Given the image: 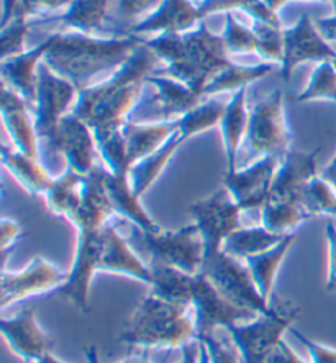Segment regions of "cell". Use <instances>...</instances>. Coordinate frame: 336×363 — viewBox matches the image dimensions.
<instances>
[{
    "label": "cell",
    "instance_id": "obj_21",
    "mask_svg": "<svg viewBox=\"0 0 336 363\" xmlns=\"http://www.w3.org/2000/svg\"><path fill=\"white\" fill-rule=\"evenodd\" d=\"M53 43H55V33L48 35L33 50H26L21 55L9 57V60L0 62L2 82L21 95L30 106H35L36 101L40 64L45 61L46 52L50 51Z\"/></svg>",
    "mask_w": 336,
    "mask_h": 363
},
{
    "label": "cell",
    "instance_id": "obj_36",
    "mask_svg": "<svg viewBox=\"0 0 336 363\" xmlns=\"http://www.w3.org/2000/svg\"><path fill=\"white\" fill-rule=\"evenodd\" d=\"M310 218V213L296 201L268 200L261 208V224L271 233L282 234V236L292 234Z\"/></svg>",
    "mask_w": 336,
    "mask_h": 363
},
{
    "label": "cell",
    "instance_id": "obj_6",
    "mask_svg": "<svg viewBox=\"0 0 336 363\" xmlns=\"http://www.w3.org/2000/svg\"><path fill=\"white\" fill-rule=\"evenodd\" d=\"M135 241L148 254V265L174 267L184 274L199 275L205 260V244L194 223L175 231L145 233L133 226Z\"/></svg>",
    "mask_w": 336,
    "mask_h": 363
},
{
    "label": "cell",
    "instance_id": "obj_50",
    "mask_svg": "<svg viewBox=\"0 0 336 363\" xmlns=\"http://www.w3.org/2000/svg\"><path fill=\"white\" fill-rule=\"evenodd\" d=\"M264 363H305L300 357H298L292 347H289V344L286 340L276 347V349L271 352L268 359H266Z\"/></svg>",
    "mask_w": 336,
    "mask_h": 363
},
{
    "label": "cell",
    "instance_id": "obj_22",
    "mask_svg": "<svg viewBox=\"0 0 336 363\" xmlns=\"http://www.w3.org/2000/svg\"><path fill=\"white\" fill-rule=\"evenodd\" d=\"M200 21L199 5H195L192 0H163L151 15L130 26L128 35L185 33Z\"/></svg>",
    "mask_w": 336,
    "mask_h": 363
},
{
    "label": "cell",
    "instance_id": "obj_32",
    "mask_svg": "<svg viewBox=\"0 0 336 363\" xmlns=\"http://www.w3.org/2000/svg\"><path fill=\"white\" fill-rule=\"evenodd\" d=\"M112 0H72V4L58 17L45 18L41 23L60 21L63 25L71 26L72 30L85 35H92L94 31L102 30L107 20Z\"/></svg>",
    "mask_w": 336,
    "mask_h": 363
},
{
    "label": "cell",
    "instance_id": "obj_16",
    "mask_svg": "<svg viewBox=\"0 0 336 363\" xmlns=\"http://www.w3.org/2000/svg\"><path fill=\"white\" fill-rule=\"evenodd\" d=\"M48 149L55 154H61L66 159L67 167L81 175H89L95 169L97 143L92 128L87 123L69 111L58 123L55 135Z\"/></svg>",
    "mask_w": 336,
    "mask_h": 363
},
{
    "label": "cell",
    "instance_id": "obj_49",
    "mask_svg": "<svg viewBox=\"0 0 336 363\" xmlns=\"http://www.w3.org/2000/svg\"><path fill=\"white\" fill-rule=\"evenodd\" d=\"M23 226L15 220H2L0 224V249H2V255L7 257L9 250L13 249L21 238H23Z\"/></svg>",
    "mask_w": 336,
    "mask_h": 363
},
{
    "label": "cell",
    "instance_id": "obj_46",
    "mask_svg": "<svg viewBox=\"0 0 336 363\" xmlns=\"http://www.w3.org/2000/svg\"><path fill=\"white\" fill-rule=\"evenodd\" d=\"M161 2L163 0H119L116 13L121 20L130 23V21L141 18L143 15H151Z\"/></svg>",
    "mask_w": 336,
    "mask_h": 363
},
{
    "label": "cell",
    "instance_id": "obj_14",
    "mask_svg": "<svg viewBox=\"0 0 336 363\" xmlns=\"http://www.w3.org/2000/svg\"><path fill=\"white\" fill-rule=\"evenodd\" d=\"M284 35V57L281 62V79L289 82L292 72L303 62L335 61L336 51L332 45L320 35L315 21L310 15L303 13L294 26L282 30Z\"/></svg>",
    "mask_w": 336,
    "mask_h": 363
},
{
    "label": "cell",
    "instance_id": "obj_1",
    "mask_svg": "<svg viewBox=\"0 0 336 363\" xmlns=\"http://www.w3.org/2000/svg\"><path fill=\"white\" fill-rule=\"evenodd\" d=\"M158 61V56L141 41L119 71L81 90L71 111L92 128L94 135L121 130L138 106L143 85Z\"/></svg>",
    "mask_w": 336,
    "mask_h": 363
},
{
    "label": "cell",
    "instance_id": "obj_53",
    "mask_svg": "<svg viewBox=\"0 0 336 363\" xmlns=\"http://www.w3.org/2000/svg\"><path fill=\"white\" fill-rule=\"evenodd\" d=\"M320 177H322L323 180H327L328 184L336 190V154L333 156L332 161H330L322 170H320Z\"/></svg>",
    "mask_w": 336,
    "mask_h": 363
},
{
    "label": "cell",
    "instance_id": "obj_5",
    "mask_svg": "<svg viewBox=\"0 0 336 363\" xmlns=\"http://www.w3.org/2000/svg\"><path fill=\"white\" fill-rule=\"evenodd\" d=\"M298 306L292 301L273 303V311L227 329L243 363H264L287 330L294 328Z\"/></svg>",
    "mask_w": 336,
    "mask_h": 363
},
{
    "label": "cell",
    "instance_id": "obj_34",
    "mask_svg": "<svg viewBox=\"0 0 336 363\" xmlns=\"http://www.w3.org/2000/svg\"><path fill=\"white\" fill-rule=\"evenodd\" d=\"M289 236V234H287ZM286 236L271 233L263 224L254 228H239L230 238L223 242L222 250L238 260H246L253 255L263 254L266 250L273 249Z\"/></svg>",
    "mask_w": 336,
    "mask_h": 363
},
{
    "label": "cell",
    "instance_id": "obj_4",
    "mask_svg": "<svg viewBox=\"0 0 336 363\" xmlns=\"http://www.w3.org/2000/svg\"><path fill=\"white\" fill-rule=\"evenodd\" d=\"M197 339L192 308L163 300L149 293L136 304L125 328L119 334L120 344L141 349H183Z\"/></svg>",
    "mask_w": 336,
    "mask_h": 363
},
{
    "label": "cell",
    "instance_id": "obj_19",
    "mask_svg": "<svg viewBox=\"0 0 336 363\" xmlns=\"http://www.w3.org/2000/svg\"><path fill=\"white\" fill-rule=\"evenodd\" d=\"M100 272L110 275H121L149 286L153 272L145 260L140 259L126 238L109 223L102 229V254H100Z\"/></svg>",
    "mask_w": 336,
    "mask_h": 363
},
{
    "label": "cell",
    "instance_id": "obj_42",
    "mask_svg": "<svg viewBox=\"0 0 336 363\" xmlns=\"http://www.w3.org/2000/svg\"><path fill=\"white\" fill-rule=\"evenodd\" d=\"M254 35H256V43H258V55L264 57L266 61L273 62H282V57H284V35H282V28H277V26L261 23V21H254L251 26Z\"/></svg>",
    "mask_w": 336,
    "mask_h": 363
},
{
    "label": "cell",
    "instance_id": "obj_56",
    "mask_svg": "<svg viewBox=\"0 0 336 363\" xmlns=\"http://www.w3.org/2000/svg\"><path fill=\"white\" fill-rule=\"evenodd\" d=\"M85 360H87V363H100L97 347L89 345L87 349H85Z\"/></svg>",
    "mask_w": 336,
    "mask_h": 363
},
{
    "label": "cell",
    "instance_id": "obj_59",
    "mask_svg": "<svg viewBox=\"0 0 336 363\" xmlns=\"http://www.w3.org/2000/svg\"><path fill=\"white\" fill-rule=\"evenodd\" d=\"M199 344H200V349H199V363H210V359H209V352H207L205 345L202 344L200 340H199Z\"/></svg>",
    "mask_w": 336,
    "mask_h": 363
},
{
    "label": "cell",
    "instance_id": "obj_25",
    "mask_svg": "<svg viewBox=\"0 0 336 363\" xmlns=\"http://www.w3.org/2000/svg\"><path fill=\"white\" fill-rule=\"evenodd\" d=\"M179 128V118L159 123H131L126 121L124 131L126 144V157L130 167L143 157L149 156L166 143Z\"/></svg>",
    "mask_w": 336,
    "mask_h": 363
},
{
    "label": "cell",
    "instance_id": "obj_57",
    "mask_svg": "<svg viewBox=\"0 0 336 363\" xmlns=\"http://www.w3.org/2000/svg\"><path fill=\"white\" fill-rule=\"evenodd\" d=\"M115 363H153V362H151V359H149L148 354H140V355L128 357V359H124V360L115 362Z\"/></svg>",
    "mask_w": 336,
    "mask_h": 363
},
{
    "label": "cell",
    "instance_id": "obj_62",
    "mask_svg": "<svg viewBox=\"0 0 336 363\" xmlns=\"http://www.w3.org/2000/svg\"><path fill=\"white\" fill-rule=\"evenodd\" d=\"M333 62H335V67H336V60H335V61H333Z\"/></svg>",
    "mask_w": 336,
    "mask_h": 363
},
{
    "label": "cell",
    "instance_id": "obj_20",
    "mask_svg": "<svg viewBox=\"0 0 336 363\" xmlns=\"http://www.w3.org/2000/svg\"><path fill=\"white\" fill-rule=\"evenodd\" d=\"M28 108L26 100L2 82L0 111L12 146L25 156L40 159V138L36 133L35 116L30 115Z\"/></svg>",
    "mask_w": 336,
    "mask_h": 363
},
{
    "label": "cell",
    "instance_id": "obj_3",
    "mask_svg": "<svg viewBox=\"0 0 336 363\" xmlns=\"http://www.w3.org/2000/svg\"><path fill=\"white\" fill-rule=\"evenodd\" d=\"M141 41L166 64L154 74L178 79L200 97L207 82L232 64L222 35L210 31L204 20L195 30L185 33H164Z\"/></svg>",
    "mask_w": 336,
    "mask_h": 363
},
{
    "label": "cell",
    "instance_id": "obj_44",
    "mask_svg": "<svg viewBox=\"0 0 336 363\" xmlns=\"http://www.w3.org/2000/svg\"><path fill=\"white\" fill-rule=\"evenodd\" d=\"M72 4V0H18L17 7L13 10L12 18H26L31 15L55 12V10L67 9Z\"/></svg>",
    "mask_w": 336,
    "mask_h": 363
},
{
    "label": "cell",
    "instance_id": "obj_61",
    "mask_svg": "<svg viewBox=\"0 0 336 363\" xmlns=\"http://www.w3.org/2000/svg\"><path fill=\"white\" fill-rule=\"evenodd\" d=\"M328 2L333 5V9H335V12H336V0H328Z\"/></svg>",
    "mask_w": 336,
    "mask_h": 363
},
{
    "label": "cell",
    "instance_id": "obj_40",
    "mask_svg": "<svg viewBox=\"0 0 336 363\" xmlns=\"http://www.w3.org/2000/svg\"><path fill=\"white\" fill-rule=\"evenodd\" d=\"M302 206L310 213L312 218L315 216H333L336 218V190L327 180L313 177L307 185L305 194L302 196Z\"/></svg>",
    "mask_w": 336,
    "mask_h": 363
},
{
    "label": "cell",
    "instance_id": "obj_26",
    "mask_svg": "<svg viewBox=\"0 0 336 363\" xmlns=\"http://www.w3.org/2000/svg\"><path fill=\"white\" fill-rule=\"evenodd\" d=\"M248 87H243L233 94L232 100L227 104L225 113L220 120V133L223 141V151L227 156V170L233 172L237 170L238 151L242 146L243 138L248 135L249 125V110H248Z\"/></svg>",
    "mask_w": 336,
    "mask_h": 363
},
{
    "label": "cell",
    "instance_id": "obj_58",
    "mask_svg": "<svg viewBox=\"0 0 336 363\" xmlns=\"http://www.w3.org/2000/svg\"><path fill=\"white\" fill-rule=\"evenodd\" d=\"M35 363H64V362L58 359V357L53 355L51 352H48V354L43 355L41 359H40V360H36Z\"/></svg>",
    "mask_w": 336,
    "mask_h": 363
},
{
    "label": "cell",
    "instance_id": "obj_47",
    "mask_svg": "<svg viewBox=\"0 0 336 363\" xmlns=\"http://www.w3.org/2000/svg\"><path fill=\"white\" fill-rule=\"evenodd\" d=\"M289 333L294 335L296 339H298L303 347H305L308 355H310L312 363H336V349L323 344H318L315 340L308 339L307 335H303L300 330H297L296 328H291Z\"/></svg>",
    "mask_w": 336,
    "mask_h": 363
},
{
    "label": "cell",
    "instance_id": "obj_35",
    "mask_svg": "<svg viewBox=\"0 0 336 363\" xmlns=\"http://www.w3.org/2000/svg\"><path fill=\"white\" fill-rule=\"evenodd\" d=\"M149 269L153 272L149 293L163 298V300L190 306L195 275L184 274V272L168 265H149Z\"/></svg>",
    "mask_w": 336,
    "mask_h": 363
},
{
    "label": "cell",
    "instance_id": "obj_52",
    "mask_svg": "<svg viewBox=\"0 0 336 363\" xmlns=\"http://www.w3.org/2000/svg\"><path fill=\"white\" fill-rule=\"evenodd\" d=\"M199 339L192 340L188 345L183 347V357L178 363H199Z\"/></svg>",
    "mask_w": 336,
    "mask_h": 363
},
{
    "label": "cell",
    "instance_id": "obj_29",
    "mask_svg": "<svg viewBox=\"0 0 336 363\" xmlns=\"http://www.w3.org/2000/svg\"><path fill=\"white\" fill-rule=\"evenodd\" d=\"M2 162L31 196H45L55 180L40 159L25 156L7 144H2Z\"/></svg>",
    "mask_w": 336,
    "mask_h": 363
},
{
    "label": "cell",
    "instance_id": "obj_15",
    "mask_svg": "<svg viewBox=\"0 0 336 363\" xmlns=\"http://www.w3.org/2000/svg\"><path fill=\"white\" fill-rule=\"evenodd\" d=\"M279 157L261 156L253 164L223 175V186L243 211L259 210L269 200L271 186L279 167Z\"/></svg>",
    "mask_w": 336,
    "mask_h": 363
},
{
    "label": "cell",
    "instance_id": "obj_9",
    "mask_svg": "<svg viewBox=\"0 0 336 363\" xmlns=\"http://www.w3.org/2000/svg\"><path fill=\"white\" fill-rule=\"evenodd\" d=\"M192 223L199 228L205 244V255L222 250L223 242L242 228V213L225 186L213 191L207 199L194 201L189 206Z\"/></svg>",
    "mask_w": 336,
    "mask_h": 363
},
{
    "label": "cell",
    "instance_id": "obj_60",
    "mask_svg": "<svg viewBox=\"0 0 336 363\" xmlns=\"http://www.w3.org/2000/svg\"><path fill=\"white\" fill-rule=\"evenodd\" d=\"M296 2H328V0H296Z\"/></svg>",
    "mask_w": 336,
    "mask_h": 363
},
{
    "label": "cell",
    "instance_id": "obj_7",
    "mask_svg": "<svg viewBox=\"0 0 336 363\" xmlns=\"http://www.w3.org/2000/svg\"><path fill=\"white\" fill-rule=\"evenodd\" d=\"M202 275L209 280L217 291L237 308L254 314L273 311V303L264 300L253 280L251 272L244 260H238L218 250L205 255Z\"/></svg>",
    "mask_w": 336,
    "mask_h": 363
},
{
    "label": "cell",
    "instance_id": "obj_17",
    "mask_svg": "<svg viewBox=\"0 0 336 363\" xmlns=\"http://www.w3.org/2000/svg\"><path fill=\"white\" fill-rule=\"evenodd\" d=\"M318 154L320 149L312 152H298L292 149L287 151L279 161L269 200H287L302 205V196L305 194L307 185L320 174Z\"/></svg>",
    "mask_w": 336,
    "mask_h": 363
},
{
    "label": "cell",
    "instance_id": "obj_28",
    "mask_svg": "<svg viewBox=\"0 0 336 363\" xmlns=\"http://www.w3.org/2000/svg\"><path fill=\"white\" fill-rule=\"evenodd\" d=\"M146 84L154 87L153 100L159 105L166 120L180 118L188 111L195 108L200 101H204L199 94L174 77L158 76V74L153 72L146 79Z\"/></svg>",
    "mask_w": 336,
    "mask_h": 363
},
{
    "label": "cell",
    "instance_id": "obj_13",
    "mask_svg": "<svg viewBox=\"0 0 336 363\" xmlns=\"http://www.w3.org/2000/svg\"><path fill=\"white\" fill-rule=\"evenodd\" d=\"M190 308L194 314L197 335L215 334L218 329L227 330L233 324L251 321L256 316H259V314L237 308L230 301H227L202 274L195 275Z\"/></svg>",
    "mask_w": 336,
    "mask_h": 363
},
{
    "label": "cell",
    "instance_id": "obj_11",
    "mask_svg": "<svg viewBox=\"0 0 336 363\" xmlns=\"http://www.w3.org/2000/svg\"><path fill=\"white\" fill-rule=\"evenodd\" d=\"M100 254L102 231H79L66 281L55 291V295L71 303L81 314L90 311L89 293L95 274L100 272Z\"/></svg>",
    "mask_w": 336,
    "mask_h": 363
},
{
    "label": "cell",
    "instance_id": "obj_38",
    "mask_svg": "<svg viewBox=\"0 0 336 363\" xmlns=\"http://www.w3.org/2000/svg\"><path fill=\"white\" fill-rule=\"evenodd\" d=\"M227 104H222L218 100H207L200 101L195 108H192L188 113L179 118V130L185 136L192 138L202 135V133L209 131L210 128L220 125V120L225 113Z\"/></svg>",
    "mask_w": 336,
    "mask_h": 363
},
{
    "label": "cell",
    "instance_id": "obj_39",
    "mask_svg": "<svg viewBox=\"0 0 336 363\" xmlns=\"http://www.w3.org/2000/svg\"><path fill=\"white\" fill-rule=\"evenodd\" d=\"M297 104H308L315 100H328L336 104V67L333 61L320 62L308 79L307 87L298 92Z\"/></svg>",
    "mask_w": 336,
    "mask_h": 363
},
{
    "label": "cell",
    "instance_id": "obj_23",
    "mask_svg": "<svg viewBox=\"0 0 336 363\" xmlns=\"http://www.w3.org/2000/svg\"><path fill=\"white\" fill-rule=\"evenodd\" d=\"M114 208L107 195L104 169L97 167L85 177L82 203L71 221L76 231H102L114 216Z\"/></svg>",
    "mask_w": 336,
    "mask_h": 363
},
{
    "label": "cell",
    "instance_id": "obj_24",
    "mask_svg": "<svg viewBox=\"0 0 336 363\" xmlns=\"http://www.w3.org/2000/svg\"><path fill=\"white\" fill-rule=\"evenodd\" d=\"M104 184L115 215L121 216L125 221L145 233L161 231L159 224L143 208L140 196H136L135 191H133L130 180H128V174L116 175L104 169Z\"/></svg>",
    "mask_w": 336,
    "mask_h": 363
},
{
    "label": "cell",
    "instance_id": "obj_8",
    "mask_svg": "<svg viewBox=\"0 0 336 363\" xmlns=\"http://www.w3.org/2000/svg\"><path fill=\"white\" fill-rule=\"evenodd\" d=\"M248 143L261 156L282 157L291 151L292 133L284 111V92L276 89L256 101L249 111Z\"/></svg>",
    "mask_w": 336,
    "mask_h": 363
},
{
    "label": "cell",
    "instance_id": "obj_55",
    "mask_svg": "<svg viewBox=\"0 0 336 363\" xmlns=\"http://www.w3.org/2000/svg\"><path fill=\"white\" fill-rule=\"evenodd\" d=\"M287 2H289V0H263V4L266 5V7H268L271 12H274L277 15H279V10L284 7Z\"/></svg>",
    "mask_w": 336,
    "mask_h": 363
},
{
    "label": "cell",
    "instance_id": "obj_37",
    "mask_svg": "<svg viewBox=\"0 0 336 363\" xmlns=\"http://www.w3.org/2000/svg\"><path fill=\"white\" fill-rule=\"evenodd\" d=\"M239 12L248 13L254 21L268 23L281 28L279 15L271 12L263 4V0H202L199 5V13L202 20L215 13H233Z\"/></svg>",
    "mask_w": 336,
    "mask_h": 363
},
{
    "label": "cell",
    "instance_id": "obj_12",
    "mask_svg": "<svg viewBox=\"0 0 336 363\" xmlns=\"http://www.w3.org/2000/svg\"><path fill=\"white\" fill-rule=\"evenodd\" d=\"M66 277L67 274L43 257H35L18 272L4 269L0 274V308L7 309L31 296L55 293L66 281Z\"/></svg>",
    "mask_w": 336,
    "mask_h": 363
},
{
    "label": "cell",
    "instance_id": "obj_27",
    "mask_svg": "<svg viewBox=\"0 0 336 363\" xmlns=\"http://www.w3.org/2000/svg\"><path fill=\"white\" fill-rule=\"evenodd\" d=\"M188 141L189 138L178 128L174 135L158 151H154L153 154H149V156L143 157L141 161L131 165L130 170H128V180H130L131 189L136 194V196L141 199L151 189L154 182L159 179V175L168 167V164L173 161L175 152Z\"/></svg>",
    "mask_w": 336,
    "mask_h": 363
},
{
    "label": "cell",
    "instance_id": "obj_33",
    "mask_svg": "<svg viewBox=\"0 0 336 363\" xmlns=\"http://www.w3.org/2000/svg\"><path fill=\"white\" fill-rule=\"evenodd\" d=\"M274 71V64L271 62H261L254 64V66H239V64H230V66L222 69L220 72L215 74L202 92V97H213L217 94L223 92H237V90L243 87H249L259 79L269 76Z\"/></svg>",
    "mask_w": 336,
    "mask_h": 363
},
{
    "label": "cell",
    "instance_id": "obj_48",
    "mask_svg": "<svg viewBox=\"0 0 336 363\" xmlns=\"http://www.w3.org/2000/svg\"><path fill=\"white\" fill-rule=\"evenodd\" d=\"M325 238H327L328 247V270L325 291L336 293V226L335 223H328L325 228Z\"/></svg>",
    "mask_w": 336,
    "mask_h": 363
},
{
    "label": "cell",
    "instance_id": "obj_30",
    "mask_svg": "<svg viewBox=\"0 0 336 363\" xmlns=\"http://www.w3.org/2000/svg\"><path fill=\"white\" fill-rule=\"evenodd\" d=\"M85 177L87 175H81L67 167L60 177L53 180L50 190L45 195L48 213L71 221L82 203Z\"/></svg>",
    "mask_w": 336,
    "mask_h": 363
},
{
    "label": "cell",
    "instance_id": "obj_31",
    "mask_svg": "<svg viewBox=\"0 0 336 363\" xmlns=\"http://www.w3.org/2000/svg\"><path fill=\"white\" fill-rule=\"evenodd\" d=\"M294 242L296 234L292 233L289 236L282 239L279 244L274 245L273 249L266 250L263 254L253 255V257H248L244 260L249 272H251L256 286H258V290L261 295H263L264 300L271 301L277 272H279L282 262H284V259L287 257V254H289V250Z\"/></svg>",
    "mask_w": 336,
    "mask_h": 363
},
{
    "label": "cell",
    "instance_id": "obj_2",
    "mask_svg": "<svg viewBox=\"0 0 336 363\" xmlns=\"http://www.w3.org/2000/svg\"><path fill=\"white\" fill-rule=\"evenodd\" d=\"M141 45L140 36L97 38L81 31L55 33V43L46 52L45 62L53 72L85 90L95 77L115 74Z\"/></svg>",
    "mask_w": 336,
    "mask_h": 363
},
{
    "label": "cell",
    "instance_id": "obj_18",
    "mask_svg": "<svg viewBox=\"0 0 336 363\" xmlns=\"http://www.w3.org/2000/svg\"><path fill=\"white\" fill-rule=\"evenodd\" d=\"M0 330L10 352L20 360L35 363L51 352V339L36 321L33 309H23L13 318H2Z\"/></svg>",
    "mask_w": 336,
    "mask_h": 363
},
{
    "label": "cell",
    "instance_id": "obj_41",
    "mask_svg": "<svg viewBox=\"0 0 336 363\" xmlns=\"http://www.w3.org/2000/svg\"><path fill=\"white\" fill-rule=\"evenodd\" d=\"M227 51L233 55H249L258 51V43L253 28L244 26L233 13H225V30L222 33Z\"/></svg>",
    "mask_w": 336,
    "mask_h": 363
},
{
    "label": "cell",
    "instance_id": "obj_10",
    "mask_svg": "<svg viewBox=\"0 0 336 363\" xmlns=\"http://www.w3.org/2000/svg\"><path fill=\"white\" fill-rule=\"evenodd\" d=\"M79 95V90L67 79H63L53 72L48 64L43 61L38 71V89H36L35 101V126L41 144L45 147L50 146L51 138L55 135L58 123L64 115L72 110Z\"/></svg>",
    "mask_w": 336,
    "mask_h": 363
},
{
    "label": "cell",
    "instance_id": "obj_45",
    "mask_svg": "<svg viewBox=\"0 0 336 363\" xmlns=\"http://www.w3.org/2000/svg\"><path fill=\"white\" fill-rule=\"evenodd\" d=\"M197 339L205 345L207 352H209L210 363H243L237 347L230 349V347H227L222 340H218L215 337V334L197 335Z\"/></svg>",
    "mask_w": 336,
    "mask_h": 363
},
{
    "label": "cell",
    "instance_id": "obj_51",
    "mask_svg": "<svg viewBox=\"0 0 336 363\" xmlns=\"http://www.w3.org/2000/svg\"><path fill=\"white\" fill-rule=\"evenodd\" d=\"M315 26L328 43H336V13L333 17H325L315 20Z\"/></svg>",
    "mask_w": 336,
    "mask_h": 363
},
{
    "label": "cell",
    "instance_id": "obj_54",
    "mask_svg": "<svg viewBox=\"0 0 336 363\" xmlns=\"http://www.w3.org/2000/svg\"><path fill=\"white\" fill-rule=\"evenodd\" d=\"M18 0H4L2 4V21H0V28H4L13 17V10L17 7Z\"/></svg>",
    "mask_w": 336,
    "mask_h": 363
},
{
    "label": "cell",
    "instance_id": "obj_43",
    "mask_svg": "<svg viewBox=\"0 0 336 363\" xmlns=\"http://www.w3.org/2000/svg\"><path fill=\"white\" fill-rule=\"evenodd\" d=\"M28 35V21L26 18H12L0 33V60H9L25 52V41Z\"/></svg>",
    "mask_w": 336,
    "mask_h": 363
}]
</instances>
